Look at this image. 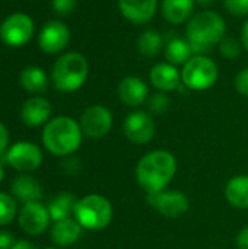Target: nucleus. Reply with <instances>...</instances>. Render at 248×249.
Returning a JSON list of instances; mask_svg holds the SVG:
<instances>
[{"label": "nucleus", "mask_w": 248, "mask_h": 249, "mask_svg": "<svg viewBox=\"0 0 248 249\" xmlns=\"http://www.w3.org/2000/svg\"><path fill=\"white\" fill-rule=\"evenodd\" d=\"M164 36L156 29H146L137 38V50L142 55L151 58L161 53Z\"/></svg>", "instance_id": "nucleus-25"}, {"label": "nucleus", "mask_w": 248, "mask_h": 249, "mask_svg": "<svg viewBox=\"0 0 248 249\" xmlns=\"http://www.w3.org/2000/svg\"><path fill=\"white\" fill-rule=\"evenodd\" d=\"M120 13L134 25L151 22L158 9V0H118Z\"/></svg>", "instance_id": "nucleus-14"}, {"label": "nucleus", "mask_w": 248, "mask_h": 249, "mask_svg": "<svg viewBox=\"0 0 248 249\" xmlns=\"http://www.w3.org/2000/svg\"><path fill=\"white\" fill-rule=\"evenodd\" d=\"M228 203L237 209H248V175H237L231 178L225 187Z\"/></svg>", "instance_id": "nucleus-22"}, {"label": "nucleus", "mask_w": 248, "mask_h": 249, "mask_svg": "<svg viewBox=\"0 0 248 249\" xmlns=\"http://www.w3.org/2000/svg\"><path fill=\"white\" fill-rule=\"evenodd\" d=\"M82 128L70 117H56L50 120L42 131V143L45 149L56 156L73 155L82 143Z\"/></svg>", "instance_id": "nucleus-3"}, {"label": "nucleus", "mask_w": 248, "mask_h": 249, "mask_svg": "<svg viewBox=\"0 0 248 249\" xmlns=\"http://www.w3.org/2000/svg\"><path fill=\"white\" fill-rule=\"evenodd\" d=\"M18 213V204L9 194L0 193V226L9 225Z\"/></svg>", "instance_id": "nucleus-26"}, {"label": "nucleus", "mask_w": 248, "mask_h": 249, "mask_svg": "<svg viewBox=\"0 0 248 249\" xmlns=\"http://www.w3.org/2000/svg\"><path fill=\"white\" fill-rule=\"evenodd\" d=\"M34 35V20L25 13L7 16L0 26V38L9 47H23Z\"/></svg>", "instance_id": "nucleus-7"}, {"label": "nucleus", "mask_w": 248, "mask_h": 249, "mask_svg": "<svg viewBox=\"0 0 248 249\" xmlns=\"http://www.w3.org/2000/svg\"><path fill=\"white\" fill-rule=\"evenodd\" d=\"M15 245V238L10 232L0 231V249H12Z\"/></svg>", "instance_id": "nucleus-33"}, {"label": "nucleus", "mask_w": 248, "mask_h": 249, "mask_svg": "<svg viewBox=\"0 0 248 249\" xmlns=\"http://www.w3.org/2000/svg\"><path fill=\"white\" fill-rule=\"evenodd\" d=\"M194 4L196 0H162L161 12L171 25H181L191 16Z\"/></svg>", "instance_id": "nucleus-19"}, {"label": "nucleus", "mask_w": 248, "mask_h": 249, "mask_svg": "<svg viewBox=\"0 0 248 249\" xmlns=\"http://www.w3.org/2000/svg\"><path fill=\"white\" fill-rule=\"evenodd\" d=\"M113 114L104 105H92L88 107L80 115V128L86 137L101 139L105 137L113 127Z\"/></svg>", "instance_id": "nucleus-9"}, {"label": "nucleus", "mask_w": 248, "mask_h": 249, "mask_svg": "<svg viewBox=\"0 0 248 249\" xmlns=\"http://www.w3.org/2000/svg\"><path fill=\"white\" fill-rule=\"evenodd\" d=\"M45 249H54V248H45Z\"/></svg>", "instance_id": "nucleus-40"}, {"label": "nucleus", "mask_w": 248, "mask_h": 249, "mask_svg": "<svg viewBox=\"0 0 248 249\" xmlns=\"http://www.w3.org/2000/svg\"><path fill=\"white\" fill-rule=\"evenodd\" d=\"M7 144H9V130L0 121V155L7 149Z\"/></svg>", "instance_id": "nucleus-34"}, {"label": "nucleus", "mask_w": 248, "mask_h": 249, "mask_svg": "<svg viewBox=\"0 0 248 249\" xmlns=\"http://www.w3.org/2000/svg\"><path fill=\"white\" fill-rule=\"evenodd\" d=\"M76 203H77V198L72 193H61L56 196L47 207L51 220L58 222L64 219H70V216L75 214Z\"/></svg>", "instance_id": "nucleus-24"}, {"label": "nucleus", "mask_w": 248, "mask_h": 249, "mask_svg": "<svg viewBox=\"0 0 248 249\" xmlns=\"http://www.w3.org/2000/svg\"><path fill=\"white\" fill-rule=\"evenodd\" d=\"M12 194L15 200H19L22 204L39 201L42 197V187L31 175H19L12 182Z\"/></svg>", "instance_id": "nucleus-18"}, {"label": "nucleus", "mask_w": 248, "mask_h": 249, "mask_svg": "<svg viewBox=\"0 0 248 249\" xmlns=\"http://www.w3.org/2000/svg\"><path fill=\"white\" fill-rule=\"evenodd\" d=\"M237 247L238 249H248V226L240 231L237 236Z\"/></svg>", "instance_id": "nucleus-35"}, {"label": "nucleus", "mask_w": 248, "mask_h": 249, "mask_svg": "<svg viewBox=\"0 0 248 249\" xmlns=\"http://www.w3.org/2000/svg\"><path fill=\"white\" fill-rule=\"evenodd\" d=\"M219 53L227 60H235L241 54V44L234 38H224L219 42Z\"/></svg>", "instance_id": "nucleus-28"}, {"label": "nucleus", "mask_w": 248, "mask_h": 249, "mask_svg": "<svg viewBox=\"0 0 248 249\" xmlns=\"http://www.w3.org/2000/svg\"><path fill=\"white\" fill-rule=\"evenodd\" d=\"M124 136L134 144H146L155 136V123L151 114L134 111L129 114L123 124Z\"/></svg>", "instance_id": "nucleus-11"}, {"label": "nucleus", "mask_w": 248, "mask_h": 249, "mask_svg": "<svg viewBox=\"0 0 248 249\" xmlns=\"http://www.w3.org/2000/svg\"><path fill=\"white\" fill-rule=\"evenodd\" d=\"M219 76L216 63L205 55H193L181 70V82L191 90L212 88Z\"/></svg>", "instance_id": "nucleus-6"}, {"label": "nucleus", "mask_w": 248, "mask_h": 249, "mask_svg": "<svg viewBox=\"0 0 248 249\" xmlns=\"http://www.w3.org/2000/svg\"><path fill=\"white\" fill-rule=\"evenodd\" d=\"M61 166H63L64 174H67V175H77V174H80V171H82L80 159L76 158V156H73V155L66 156Z\"/></svg>", "instance_id": "nucleus-31"}, {"label": "nucleus", "mask_w": 248, "mask_h": 249, "mask_svg": "<svg viewBox=\"0 0 248 249\" xmlns=\"http://www.w3.org/2000/svg\"><path fill=\"white\" fill-rule=\"evenodd\" d=\"M148 203L162 216L170 219L181 217L190 209L189 197L178 190H164L155 194H148Z\"/></svg>", "instance_id": "nucleus-8"}, {"label": "nucleus", "mask_w": 248, "mask_h": 249, "mask_svg": "<svg viewBox=\"0 0 248 249\" xmlns=\"http://www.w3.org/2000/svg\"><path fill=\"white\" fill-rule=\"evenodd\" d=\"M70 41V29L60 20H48L39 31L38 45L44 53L56 54L66 48Z\"/></svg>", "instance_id": "nucleus-13"}, {"label": "nucleus", "mask_w": 248, "mask_h": 249, "mask_svg": "<svg viewBox=\"0 0 248 249\" xmlns=\"http://www.w3.org/2000/svg\"><path fill=\"white\" fill-rule=\"evenodd\" d=\"M12 249H37L35 248V245L34 244H31L29 241H18V242H15V245L12 247Z\"/></svg>", "instance_id": "nucleus-36"}, {"label": "nucleus", "mask_w": 248, "mask_h": 249, "mask_svg": "<svg viewBox=\"0 0 248 249\" xmlns=\"http://www.w3.org/2000/svg\"><path fill=\"white\" fill-rule=\"evenodd\" d=\"M120 101L127 107H140L149 95L146 83L137 76L124 77L117 89Z\"/></svg>", "instance_id": "nucleus-16"}, {"label": "nucleus", "mask_w": 248, "mask_h": 249, "mask_svg": "<svg viewBox=\"0 0 248 249\" xmlns=\"http://www.w3.org/2000/svg\"><path fill=\"white\" fill-rule=\"evenodd\" d=\"M227 23L224 18L213 10H203L196 13L187 23L186 34L191 45L193 54L203 55L213 45L225 38Z\"/></svg>", "instance_id": "nucleus-2"}, {"label": "nucleus", "mask_w": 248, "mask_h": 249, "mask_svg": "<svg viewBox=\"0 0 248 249\" xmlns=\"http://www.w3.org/2000/svg\"><path fill=\"white\" fill-rule=\"evenodd\" d=\"M20 86L34 95H41L48 89V79L45 71L38 66H28L19 74Z\"/></svg>", "instance_id": "nucleus-21"}, {"label": "nucleus", "mask_w": 248, "mask_h": 249, "mask_svg": "<svg viewBox=\"0 0 248 249\" xmlns=\"http://www.w3.org/2000/svg\"><path fill=\"white\" fill-rule=\"evenodd\" d=\"M177 172L175 156L168 150L146 153L136 166V179L146 194L164 191Z\"/></svg>", "instance_id": "nucleus-1"}, {"label": "nucleus", "mask_w": 248, "mask_h": 249, "mask_svg": "<svg viewBox=\"0 0 248 249\" xmlns=\"http://www.w3.org/2000/svg\"><path fill=\"white\" fill-rule=\"evenodd\" d=\"M3 178H4V168H3V163L0 162V182L3 181Z\"/></svg>", "instance_id": "nucleus-39"}, {"label": "nucleus", "mask_w": 248, "mask_h": 249, "mask_svg": "<svg viewBox=\"0 0 248 249\" xmlns=\"http://www.w3.org/2000/svg\"><path fill=\"white\" fill-rule=\"evenodd\" d=\"M89 66L79 53H66L58 57L53 66L51 80L57 90L70 93L83 86L88 79Z\"/></svg>", "instance_id": "nucleus-4"}, {"label": "nucleus", "mask_w": 248, "mask_h": 249, "mask_svg": "<svg viewBox=\"0 0 248 249\" xmlns=\"http://www.w3.org/2000/svg\"><path fill=\"white\" fill-rule=\"evenodd\" d=\"M51 6L58 16H67L76 9L77 0H51Z\"/></svg>", "instance_id": "nucleus-30"}, {"label": "nucleus", "mask_w": 248, "mask_h": 249, "mask_svg": "<svg viewBox=\"0 0 248 249\" xmlns=\"http://www.w3.org/2000/svg\"><path fill=\"white\" fill-rule=\"evenodd\" d=\"M165 57L167 61L172 66H184L191 57H193V50L189 42V39L172 36L165 47Z\"/></svg>", "instance_id": "nucleus-23"}, {"label": "nucleus", "mask_w": 248, "mask_h": 249, "mask_svg": "<svg viewBox=\"0 0 248 249\" xmlns=\"http://www.w3.org/2000/svg\"><path fill=\"white\" fill-rule=\"evenodd\" d=\"M82 226L77 223L76 219H64L54 222L51 228V241L58 247H69L73 245L82 233Z\"/></svg>", "instance_id": "nucleus-20"}, {"label": "nucleus", "mask_w": 248, "mask_h": 249, "mask_svg": "<svg viewBox=\"0 0 248 249\" xmlns=\"http://www.w3.org/2000/svg\"><path fill=\"white\" fill-rule=\"evenodd\" d=\"M235 89L238 90V93H241L243 96H247L248 98V67L243 69L237 77H235Z\"/></svg>", "instance_id": "nucleus-32"}, {"label": "nucleus", "mask_w": 248, "mask_h": 249, "mask_svg": "<svg viewBox=\"0 0 248 249\" xmlns=\"http://www.w3.org/2000/svg\"><path fill=\"white\" fill-rule=\"evenodd\" d=\"M149 80L153 88L161 92H170L180 86L181 83V73L177 70L175 66L170 63H158L152 67L149 73Z\"/></svg>", "instance_id": "nucleus-17"}, {"label": "nucleus", "mask_w": 248, "mask_h": 249, "mask_svg": "<svg viewBox=\"0 0 248 249\" xmlns=\"http://www.w3.org/2000/svg\"><path fill=\"white\" fill-rule=\"evenodd\" d=\"M75 219L88 231H102L113 220V206L108 198L99 194H89L77 200Z\"/></svg>", "instance_id": "nucleus-5"}, {"label": "nucleus", "mask_w": 248, "mask_h": 249, "mask_svg": "<svg viewBox=\"0 0 248 249\" xmlns=\"http://www.w3.org/2000/svg\"><path fill=\"white\" fill-rule=\"evenodd\" d=\"M241 42H243L244 48L248 51V19H247V22L243 25V31H241Z\"/></svg>", "instance_id": "nucleus-37"}, {"label": "nucleus", "mask_w": 248, "mask_h": 249, "mask_svg": "<svg viewBox=\"0 0 248 249\" xmlns=\"http://www.w3.org/2000/svg\"><path fill=\"white\" fill-rule=\"evenodd\" d=\"M6 160L19 172H32L41 166L42 152L35 143L18 142L7 150Z\"/></svg>", "instance_id": "nucleus-10"}, {"label": "nucleus", "mask_w": 248, "mask_h": 249, "mask_svg": "<svg viewBox=\"0 0 248 249\" xmlns=\"http://www.w3.org/2000/svg\"><path fill=\"white\" fill-rule=\"evenodd\" d=\"M224 6L234 16L248 15V0H224Z\"/></svg>", "instance_id": "nucleus-29"}, {"label": "nucleus", "mask_w": 248, "mask_h": 249, "mask_svg": "<svg viewBox=\"0 0 248 249\" xmlns=\"http://www.w3.org/2000/svg\"><path fill=\"white\" fill-rule=\"evenodd\" d=\"M51 104L42 96H34L23 102L20 109L22 121L28 127H39L47 124L51 117Z\"/></svg>", "instance_id": "nucleus-15"}, {"label": "nucleus", "mask_w": 248, "mask_h": 249, "mask_svg": "<svg viewBox=\"0 0 248 249\" xmlns=\"http://www.w3.org/2000/svg\"><path fill=\"white\" fill-rule=\"evenodd\" d=\"M199 4H202L203 7H210V6H213L218 0H196Z\"/></svg>", "instance_id": "nucleus-38"}, {"label": "nucleus", "mask_w": 248, "mask_h": 249, "mask_svg": "<svg viewBox=\"0 0 248 249\" xmlns=\"http://www.w3.org/2000/svg\"><path fill=\"white\" fill-rule=\"evenodd\" d=\"M50 213L45 206L39 201L26 203L19 212V226L28 235L38 236L47 231L50 226Z\"/></svg>", "instance_id": "nucleus-12"}, {"label": "nucleus", "mask_w": 248, "mask_h": 249, "mask_svg": "<svg viewBox=\"0 0 248 249\" xmlns=\"http://www.w3.org/2000/svg\"><path fill=\"white\" fill-rule=\"evenodd\" d=\"M170 98L165 95V92H158L153 93L149 99H148V109L149 114L152 115H162L170 109Z\"/></svg>", "instance_id": "nucleus-27"}]
</instances>
